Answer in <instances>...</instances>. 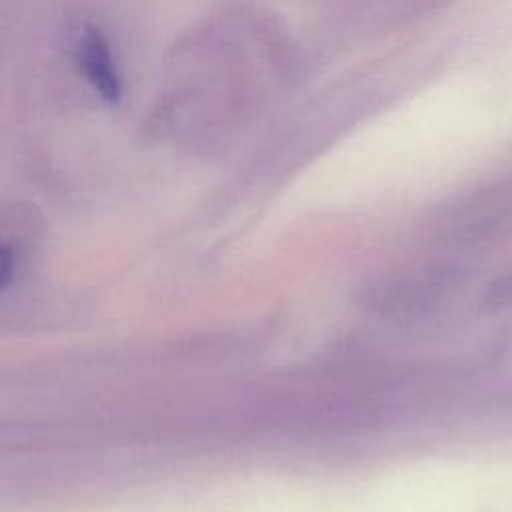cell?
<instances>
[{
    "instance_id": "1",
    "label": "cell",
    "mask_w": 512,
    "mask_h": 512,
    "mask_svg": "<svg viewBox=\"0 0 512 512\" xmlns=\"http://www.w3.org/2000/svg\"><path fill=\"white\" fill-rule=\"evenodd\" d=\"M74 54L86 82L98 98L114 106L122 98V78L104 34L94 26L82 28L74 44Z\"/></svg>"
},
{
    "instance_id": "2",
    "label": "cell",
    "mask_w": 512,
    "mask_h": 512,
    "mask_svg": "<svg viewBox=\"0 0 512 512\" xmlns=\"http://www.w3.org/2000/svg\"><path fill=\"white\" fill-rule=\"evenodd\" d=\"M490 300H494L496 306H506L512 302V276H506V278H500L494 286H492V292L488 296Z\"/></svg>"
}]
</instances>
